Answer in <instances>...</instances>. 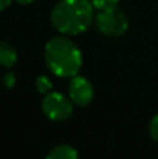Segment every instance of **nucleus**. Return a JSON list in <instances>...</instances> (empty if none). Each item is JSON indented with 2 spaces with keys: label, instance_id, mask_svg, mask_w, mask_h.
Listing matches in <instances>:
<instances>
[{
  "label": "nucleus",
  "instance_id": "f03ea898",
  "mask_svg": "<svg viewBox=\"0 0 158 159\" xmlns=\"http://www.w3.org/2000/svg\"><path fill=\"white\" fill-rule=\"evenodd\" d=\"M45 61L53 74L69 78L80 71L83 55L80 48L67 36H53L45 45Z\"/></svg>",
  "mask_w": 158,
  "mask_h": 159
},
{
  "label": "nucleus",
  "instance_id": "ddd939ff",
  "mask_svg": "<svg viewBox=\"0 0 158 159\" xmlns=\"http://www.w3.org/2000/svg\"><path fill=\"white\" fill-rule=\"evenodd\" d=\"M17 3H20V4H30V3L35 2V0H16Z\"/></svg>",
  "mask_w": 158,
  "mask_h": 159
},
{
  "label": "nucleus",
  "instance_id": "1a4fd4ad",
  "mask_svg": "<svg viewBox=\"0 0 158 159\" xmlns=\"http://www.w3.org/2000/svg\"><path fill=\"white\" fill-rule=\"evenodd\" d=\"M35 85H36V89L41 93H44V95L49 93L50 89H52V82H50V80L48 77H45V75H39L35 81Z\"/></svg>",
  "mask_w": 158,
  "mask_h": 159
},
{
  "label": "nucleus",
  "instance_id": "9b49d317",
  "mask_svg": "<svg viewBox=\"0 0 158 159\" xmlns=\"http://www.w3.org/2000/svg\"><path fill=\"white\" fill-rule=\"evenodd\" d=\"M3 82H4L6 88H13L16 84V75L13 73H6L4 77H3Z\"/></svg>",
  "mask_w": 158,
  "mask_h": 159
},
{
  "label": "nucleus",
  "instance_id": "6e6552de",
  "mask_svg": "<svg viewBox=\"0 0 158 159\" xmlns=\"http://www.w3.org/2000/svg\"><path fill=\"white\" fill-rule=\"evenodd\" d=\"M120 0H91L92 6L97 11H104V10H111V8L118 7Z\"/></svg>",
  "mask_w": 158,
  "mask_h": 159
},
{
  "label": "nucleus",
  "instance_id": "20e7f679",
  "mask_svg": "<svg viewBox=\"0 0 158 159\" xmlns=\"http://www.w3.org/2000/svg\"><path fill=\"white\" fill-rule=\"evenodd\" d=\"M44 113L55 121H64L73 113V102L60 92H49L42 99Z\"/></svg>",
  "mask_w": 158,
  "mask_h": 159
},
{
  "label": "nucleus",
  "instance_id": "0eeeda50",
  "mask_svg": "<svg viewBox=\"0 0 158 159\" xmlns=\"http://www.w3.org/2000/svg\"><path fill=\"white\" fill-rule=\"evenodd\" d=\"M17 61V52L13 45L8 42L0 41V66L3 67H13Z\"/></svg>",
  "mask_w": 158,
  "mask_h": 159
},
{
  "label": "nucleus",
  "instance_id": "7ed1b4c3",
  "mask_svg": "<svg viewBox=\"0 0 158 159\" xmlns=\"http://www.w3.org/2000/svg\"><path fill=\"white\" fill-rule=\"evenodd\" d=\"M95 25L102 35L109 38H118L126 34L129 28V18L125 11L115 7L111 10L98 11L95 16Z\"/></svg>",
  "mask_w": 158,
  "mask_h": 159
},
{
  "label": "nucleus",
  "instance_id": "f257e3e1",
  "mask_svg": "<svg viewBox=\"0 0 158 159\" xmlns=\"http://www.w3.org/2000/svg\"><path fill=\"white\" fill-rule=\"evenodd\" d=\"M91 0H60L50 13L52 25L63 35H78L95 20Z\"/></svg>",
  "mask_w": 158,
  "mask_h": 159
},
{
  "label": "nucleus",
  "instance_id": "423d86ee",
  "mask_svg": "<svg viewBox=\"0 0 158 159\" xmlns=\"http://www.w3.org/2000/svg\"><path fill=\"white\" fill-rule=\"evenodd\" d=\"M45 159H78V154L72 145L59 144L48 152Z\"/></svg>",
  "mask_w": 158,
  "mask_h": 159
},
{
  "label": "nucleus",
  "instance_id": "9d476101",
  "mask_svg": "<svg viewBox=\"0 0 158 159\" xmlns=\"http://www.w3.org/2000/svg\"><path fill=\"white\" fill-rule=\"evenodd\" d=\"M148 130H150V135L154 141L158 143V115H156L150 121V126H148Z\"/></svg>",
  "mask_w": 158,
  "mask_h": 159
},
{
  "label": "nucleus",
  "instance_id": "f8f14e48",
  "mask_svg": "<svg viewBox=\"0 0 158 159\" xmlns=\"http://www.w3.org/2000/svg\"><path fill=\"white\" fill-rule=\"evenodd\" d=\"M10 4H11V0H0V13L4 11Z\"/></svg>",
  "mask_w": 158,
  "mask_h": 159
},
{
  "label": "nucleus",
  "instance_id": "39448f33",
  "mask_svg": "<svg viewBox=\"0 0 158 159\" xmlns=\"http://www.w3.org/2000/svg\"><path fill=\"white\" fill-rule=\"evenodd\" d=\"M69 98L78 106H87L94 98V88L91 82L84 77L74 75L69 84Z\"/></svg>",
  "mask_w": 158,
  "mask_h": 159
}]
</instances>
